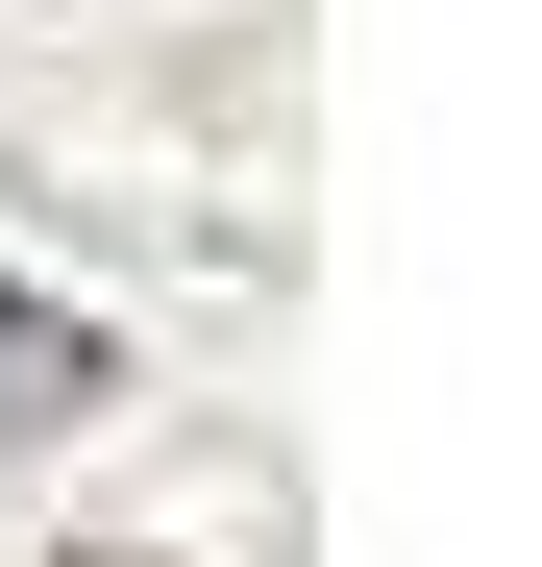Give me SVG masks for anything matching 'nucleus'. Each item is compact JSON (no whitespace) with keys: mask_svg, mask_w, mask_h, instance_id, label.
<instances>
[{"mask_svg":"<svg viewBox=\"0 0 542 567\" xmlns=\"http://www.w3.org/2000/svg\"><path fill=\"white\" fill-rule=\"evenodd\" d=\"M124 370H100V321H50V297H0V444H50V420H100Z\"/></svg>","mask_w":542,"mask_h":567,"instance_id":"nucleus-1","label":"nucleus"},{"mask_svg":"<svg viewBox=\"0 0 542 567\" xmlns=\"http://www.w3.org/2000/svg\"><path fill=\"white\" fill-rule=\"evenodd\" d=\"M74 567H148V543H74Z\"/></svg>","mask_w":542,"mask_h":567,"instance_id":"nucleus-2","label":"nucleus"}]
</instances>
